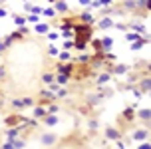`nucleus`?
<instances>
[{
  "label": "nucleus",
  "instance_id": "72a5a7b5",
  "mask_svg": "<svg viewBox=\"0 0 151 149\" xmlns=\"http://www.w3.org/2000/svg\"><path fill=\"white\" fill-rule=\"evenodd\" d=\"M111 4V0H99V6H109Z\"/></svg>",
  "mask_w": 151,
  "mask_h": 149
},
{
  "label": "nucleus",
  "instance_id": "ddd939ff",
  "mask_svg": "<svg viewBox=\"0 0 151 149\" xmlns=\"http://www.w3.org/2000/svg\"><path fill=\"white\" fill-rule=\"evenodd\" d=\"M127 70H129V68L125 66V64H119V66L111 68V74H115V76H121V74H127Z\"/></svg>",
  "mask_w": 151,
  "mask_h": 149
},
{
  "label": "nucleus",
  "instance_id": "4be33fe9",
  "mask_svg": "<svg viewBox=\"0 0 151 149\" xmlns=\"http://www.w3.org/2000/svg\"><path fill=\"white\" fill-rule=\"evenodd\" d=\"M42 80H44V83H54V74H50V72H46V74L42 76Z\"/></svg>",
  "mask_w": 151,
  "mask_h": 149
},
{
  "label": "nucleus",
  "instance_id": "393cba45",
  "mask_svg": "<svg viewBox=\"0 0 151 149\" xmlns=\"http://www.w3.org/2000/svg\"><path fill=\"white\" fill-rule=\"evenodd\" d=\"M12 107H14V109H18V112H20V109H24L22 99H12Z\"/></svg>",
  "mask_w": 151,
  "mask_h": 149
},
{
  "label": "nucleus",
  "instance_id": "cd10ccee",
  "mask_svg": "<svg viewBox=\"0 0 151 149\" xmlns=\"http://www.w3.org/2000/svg\"><path fill=\"white\" fill-rule=\"evenodd\" d=\"M58 58H60L62 62H68V60H70V54L68 52H58Z\"/></svg>",
  "mask_w": 151,
  "mask_h": 149
},
{
  "label": "nucleus",
  "instance_id": "c85d7f7f",
  "mask_svg": "<svg viewBox=\"0 0 151 149\" xmlns=\"http://www.w3.org/2000/svg\"><path fill=\"white\" fill-rule=\"evenodd\" d=\"M26 22H30V24H38V14H30L28 18H26Z\"/></svg>",
  "mask_w": 151,
  "mask_h": 149
},
{
  "label": "nucleus",
  "instance_id": "20e7f679",
  "mask_svg": "<svg viewBox=\"0 0 151 149\" xmlns=\"http://www.w3.org/2000/svg\"><path fill=\"white\" fill-rule=\"evenodd\" d=\"M98 28L99 30H109V28H113L111 16H104V18H99V20H98Z\"/></svg>",
  "mask_w": 151,
  "mask_h": 149
},
{
  "label": "nucleus",
  "instance_id": "c756f323",
  "mask_svg": "<svg viewBox=\"0 0 151 149\" xmlns=\"http://www.w3.org/2000/svg\"><path fill=\"white\" fill-rule=\"evenodd\" d=\"M22 104H24V107H30V105H34V99L32 97H24Z\"/></svg>",
  "mask_w": 151,
  "mask_h": 149
},
{
  "label": "nucleus",
  "instance_id": "4c0bfd02",
  "mask_svg": "<svg viewBox=\"0 0 151 149\" xmlns=\"http://www.w3.org/2000/svg\"><path fill=\"white\" fill-rule=\"evenodd\" d=\"M4 76H6V70H4V68H0V80H2Z\"/></svg>",
  "mask_w": 151,
  "mask_h": 149
},
{
  "label": "nucleus",
  "instance_id": "5701e85b",
  "mask_svg": "<svg viewBox=\"0 0 151 149\" xmlns=\"http://www.w3.org/2000/svg\"><path fill=\"white\" fill-rule=\"evenodd\" d=\"M131 28L135 30V34H139V36H141V34H143V32H145V26H143V24H133Z\"/></svg>",
  "mask_w": 151,
  "mask_h": 149
},
{
  "label": "nucleus",
  "instance_id": "2eb2a0df",
  "mask_svg": "<svg viewBox=\"0 0 151 149\" xmlns=\"http://www.w3.org/2000/svg\"><path fill=\"white\" fill-rule=\"evenodd\" d=\"M40 97H42V101H52V99H56L54 91H50V89H44V91L40 94Z\"/></svg>",
  "mask_w": 151,
  "mask_h": 149
},
{
  "label": "nucleus",
  "instance_id": "aec40b11",
  "mask_svg": "<svg viewBox=\"0 0 151 149\" xmlns=\"http://www.w3.org/2000/svg\"><path fill=\"white\" fill-rule=\"evenodd\" d=\"M88 62H90V56L88 54H80L78 60H76V64H88Z\"/></svg>",
  "mask_w": 151,
  "mask_h": 149
},
{
  "label": "nucleus",
  "instance_id": "4468645a",
  "mask_svg": "<svg viewBox=\"0 0 151 149\" xmlns=\"http://www.w3.org/2000/svg\"><path fill=\"white\" fill-rule=\"evenodd\" d=\"M34 32H36V34H48V32H50V24H36Z\"/></svg>",
  "mask_w": 151,
  "mask_h": 149
},
{
  "label": "nucleus",
  "instance_id": "a211bd4d",
  "mask_svg": "<svg viewBox=\"0 0 151 149\" xmlns=\"http://www.w3.org/2000/svg\"><path fill=\"white\" fill-rule=\"evenodd\" d=\"M40 14L46 16V18H54V16H56V10L48 6V8H42V12H40Z\"/></svg>",
  "mask_w": 151,
  "mask_h": 149
},
{
  "label": "nucleus",
  "instance_id": "58836bf2",
  "mask_svg": "<svg viewBox=\"0 0 151 149\" xmlns=\"http://www.w3.org/2000/svg\"><path fill=\"white\" fill-rule=\"evenodd\" d=\"M2 104H4V97H2V94H0V107H2Z\"/></svg>",
  "mask_w": 151,
  "mask_h": 149
},
{
  "label": "nucleus",
  "instance_id": "39448f33",
  "mask_svg": "<svg viewBox=\"0 0 151 149\" xmlns=\"http://www.w3.org/2000/svg\"><path fill=\"white\" fill-rule=\"evenodd\" d=\"M40 141L44 143V145H56L58 137H56L54 133H42V135H40Z\"/></svg>",
  "mask_w": 151,
  "mask_h": 149
},
{
  "label": "nucleus",
  "instance_id": "9d476101",
  "mask_svg": "<svg viewBox=\"0 0 151 149\" xmlns=\"http://www.w3.org/2000/svg\"><path fill=\"white\" fill-rule=\"evenodd\" d=\"M44 123H46L48 127L58 125V115H52V113H46V115H44Z\"/></svg>",
  "mask_w": 151,
  "mask_h": 149
},
{
  "label": "nucleus",
  "instance_id": "f704fd0d",
  "mask_svg": "<svg viewBox=\"0 0 151 149\" xmlns=\"http://www.w3.org/2000/svg\"><path fill=\"white\" fill-rule=\"evenodd\" d=\"M2 149H16V147H14V145H12V143H8V141H6V143H4V145H2Z\"/></svg>",
  "mask_w": 151,
  "mask_h": 149
},
{
  "label": "nucleus",
  "instance_id": "f8f14e48",
  "mask_svg": "<svg viewBox=\"0 0 151 149\" xmlns=\"http://www.w3.org/2000/svg\"><path fill=\"white\" fill-rule=\"evenodd\" d=\"M101 42V52L106 54L107 50H111V46H113V38H104V40H99Z\"/></svg>",
  "mask_w": 151,
  "mask_h": 149
},
{
  "label": "nucleus",
  "instance_id": "7c9ffc66",
  "mask_svg": "<svg viewBox=\"0 0 151 149\" xmlns=\"http://www.w3.org/2000/svg\"><path fill=\"white\" fill-rule=\"evenodd\" d=\"M62 46H64V50H70V48H74V40H66Z\"/></svg>",
  "mask_w": 151,
  "mask_h": 149
},
{
  "label": "nucleus",
  "instance_id": "f257e3e1",
  "mask_svg": "<svg viewBox=\"0 0 151 149\" xmlns=\"http://www.w3.org/2000/svg\"><path fill=\"white\" fill-rule=\"evenodd\" d=\"M72 32L76 34V40H74V48L78 52H83L86 50V46L90 44L91 36H93V28H91V24H74V28Z\"/></svg>",
  "mask_w": 151,
  "mask_h": 149
},
{
  "label": "nucleus",
  "instance_id": "f03ea898",
  "mask_svg": "<svg viewBox=\"0 0 151 149\" xmlns=\"http://www.w3.org/2000/svg\"><path fill=\"white\" fill-rule=\"evenodd\" d=\"M6 123H8V127H18V125H26V123H30V119L22 117V115H8Z\"/></svg>",
  "mask_w": 151,
  "mask_h": 149
},
{
  "label": "nucleus",
  "instance_id": "7ed1b4c3",
  "mask_svg": "<svg viewBox=\"0 0 151 149\" xmlns=\"http://www.w3.org/2000/svg\"><path fill=\"white\" fill-rule=\"evenodd\" d=\"M133 139H135V141H147V139H149V129H147V127H141V129H137L135 133H133Z\"/></svg>",
  "mask_w": 151,
  "mask_h": 149
},
{
  "label": "nucleus",
  "instance_id": "dca6fc26",
  "mask_svg": "<svg viewBox=\"0 0 151 149\" xmlns=\"http://www.w3.org/2000/svg\"><path fill=\"white\" fill-rule=\"evenodd\" d=\"M46 115V105H38V107H34V119H40Z\"/></svg>",
  "mask_w": 151,
  "mask_h": 149
},
{
  "label": "nucleus",
  "instance_id": "412c9836",
  "mask_svg": "<svg viewBox=\"0 0 151 149\" xmlns=\"http://www.w3.org/2000/svg\"><path fill=\"white\" fill-rule=\"evenodd\" d=\"M14 24H18V26H26V18H24V16L14 14Z\"/></svg>",
  "mask_w": 151,
  "mask_h": 149
},
{
  "label": "nucleus",
  "instance_id": "6ab92c4d",
  "mask_svg": "<svg viewBox=\"0 0 151 149\" xmlns=\"http://www.w3.org/2000/svg\"><path fill=\"white\" fill-rule=\"evenodd\" d=\"M54 10H56V14H58V12H68V4H66L64 0H60V2L56 4V8H54Z\"/></svg>",
  "mask_w": 151,
  "mask_h": 149
},
{
  "label": "nucleus",
  "instance_id": "2f4dec72",
  "mask_svg": "<svg viewBox=\"0 0 151 149\" xmlns=\"http://www.w3.org/2000/svg\"><path fill=\"white\" fill-rule=\"evenodd\" d=\"M137 149H151V145H149V141H141V145Z\"/></svg>",
  "mask_w": 151,
  "mask_h": 149
},
{
  "label": "nucleus",
  "instance_id": "423d86ee",
  "mask_svg": "<svg viewBox=\"0 0 151 149\" xmlns=\"http://www.w3.org/2000/svg\"><path fill=\"white\" fill-rule=\"evenodd\" d=\"M137 115L141 117V121H143V125H145V127L149 125V119H151V112H149V107H141V109L137 112Z\"/></svg>",
  "mask_w": 151,
  "mask_h": 149
},
{
  "label": "nucleus",
  "instance_id": "a878e982",
  "mask_svg": "<svg viewBox=\"0 0 151 149\" xmlns=\"http://www.w3.org/2000/svg\"><path fill=\"white\" fill-rule=\"evenodd\" d=\"M139 34H135V32H127V34H125V40H131V42H135V40H139Z\"/></svg>",
  "mask_w": 151,
  "mask_h": 149
},
{
  "label": "nucleus",
  "instance_id": "c9c22d12",
  "mask_svg": "<svg viewBox=\"0 0 151 149\" xmlns=\"http://www.w3.org/2000/svg\"><path fill=\"white\" fill-rule=\"evenodd\" d=\"M48 36H50V40H56V38H58V34H56V32H48Z\"/></svg>",
  "mask_w": 151,
  "mask_h": 149
},
{
  "label": "nucleus",
  "instance_id": "6e6552de",
  "mask_svg": "<svg viewBox=\"0 0 151 149\" xmlns=\"http://www.w3.org/2000/svg\"><path fill=\"white\" fill-rule=\"evenodd\" d=\"M106 137H107V139H111V141H117V139H121V133L115 129V127H107V129H106Z\"/></svg>",
  "mask_w": 151,
  "mask_h": 149
},
{
  "label": "nucleus",
  "instance_id": "473e14b6",
  "mask_svg": "<svg viewBox=\"0 0 151 149\" xmlns=\"http://www.w3.org/2000/svg\"><path fill=\"white\" fill-rule=\"evenodd\" d=\"M48 52H50V56H58V48H54V46H50V50H48Z\"/></svg>",
  "mask_w": 151,
  "mask_h": 149
},
{
  "label": "nucleus",
  "instance_id": "f3484780",
  "mask_svg": "<svg viewBox=\"0 0 151 149\" xmlns=\"http://www.w3.org/2000/svg\"><path fill=\"white\" fill-rule=\"evenodd\" d=\"M58 112H60V105H58V104H50V105H46V113L58 115Z\"/></svg>",
  "mask_w": 151,
  "mask_h": 149
},
{
  "label": "nucleus",
  "instance_id": "bb28decb",
  "mask_svg": "<svg viewBox=\"0 0 151 149\" xmlns=\"http://www.w3.org/2000/svg\"><path fill=\"white\" fill-rule=\"evenodd\" d=\"M123 117L127 119V121H131V119H133V107H127V109L123 112Z\"/></svg>",
  "mask_w": 151,
  "mask_h": 149
},
{
  "label": "nucleus",
  "instance_id": "9b49d317",
  "mask_svg": "<svg viewBox=\"0 0 151 149\" xmlns=\"http://www.w3.org/2000/svg\"><path fill=\"white\" fill-rule=\"evenodd\" d=\"M68 80H70V76L68 74H62V72H58V76L54 78V82L58 83V86H66V83H68Z\"/></svg>",
  "mask_w": 151,
  "mask_h": 149
},
{
  "label": "nucleus",
  "instance_id": "b1692460",
  "mask_svg": "<svg viewBox=\"0 0 151 149\" xmlns=\"http://www.w3.org/2000/svg\"><path fill=\"white\" fill-rule=\"evenodd\" d=\"M54 96H56V97H66V96H68V89H66V88H58Z\"/></svg>",
  "mask_w": 151,
  "mask_h": 149
},
{
  "label": "nucleus",
  "instance_id": "1a4fd4ad",
  "mask_svg": "<svg viewBox=\"0 0 151 149\" xmlns=\"http://www.w3.org/2000/svg\"><path fill=\"white\" fill-rule=\"evenodd\" d=\"M109 80H111V74H109V72H104V74H99L98 78H96V83H98V86H106Z\"/></svg>",
  "mask_w": 151,
  "mask_h": 149
},
{
  "label": "nucleus",
  "instance_id": "0eeeda50",
  "mask_svg": "<svg viewBox=\"0 0 151 149\" xmlns=\"http://www.w3.org/2000/svg\"><path fill=\"white\" fill-rule=\"evenodd\" d=\"M139 91L141 94H149V74H145L141 80H139Z\"/></svg>",
  "mask_w": 151,
  "mask_h": 149
},
{
  "label": "nucleus",
  "instance_id": "e433bc0d",
  "mask_svg": "<svg viewBox=\"0 0 151 149\" xmlns=\"http://www.w3.org/2000/svg\"><path fill=\"white\" fill-rule=\"evenodd\" d=\"M4 16H6V8L0 6V18H4Z\"/></svg>",
  "mask_w": 151,
  "mask_h": 149
}]
</instances>
